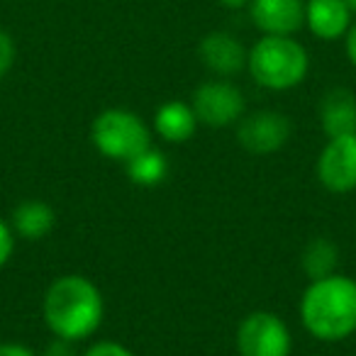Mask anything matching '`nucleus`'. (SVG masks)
<instances>
[{
    "label": "nucleus",
    "instance_id": "f257e3e1",
    "mask_svg": "<svg viewBox=\"0 0 356 356\" xmlns=\"http://www.w3.org/2000/svg\"><path fill=\"white\" fill-rule=\"evenodd\" d=\"M42 315L54 337L81 341L95 334L103 322V293L90 278L66 273L51 281L42 300Z\"/></svg>",
    "mask_w": 356,
    "mask_h": 356
},
{
    "label": "nucleus",
    "instance_id": "f03ea898",
    "mask_svg": "<svg viewBox=\"0 0 356 356\" xmlns=\"http://www.w3.org/2000/svg\"><path fill=\"white\" fill-rule=\"evenodd\" d=\"M302 327L320 341H341L356 332V281L344 273L310 281L300 298Z\"/></svg>",
    "mask_w": 356,
    "mask_h": 356
},
{
    "label": "nucleus",
    "instance_id": "7ed1b4c3",
    "mask_svg": "<svg viewBox=\"0 0 356 356\" xmlns=\"http://www.w3.org/2000/svg\"><path fill=\"white\" fill-rule=\"evenodd\" d=\"M247 71L261 88L283 93L305 81L310 71V56L296 37L264 35L249 49Z\"/></svg>",
    "mask_w": 356,
    "mask_h": 356
},
{
    "label": "nucleus",
    "instance_id": "20e7f679",
    "mask_svg": "<svg viewBox=\"0 0 356 356\" xmlns=\"http://www.w3.org/2000/svg\"><path fill=\"white\" fill-rule=\"evenodd\" d=\"M90 142L103 156L127 163L152 147V129L132 110L108 108L90 124Z\"/></svg>",
    "mask_w": 356,
    "mask_h": 356
},
{
    "label": "nucleus",
    "instance_id": "39448f33",
    "mask_svg": "<svg viewBox=\"0 0 356 356\" xmlns=\"http://www.w3.org/2000/svg\"><path fill=\"white\" fill-rule=\"evenodd\" d=\"M237 351L239 356H291V330L276 312H249L237 327Z\"/></svg>",
    "mask_w": 356,
    "mask_h": 356
},
{
    "label": "nucleus",
    "instance_id": "423d86ee",
    "mask_svg": "<svg viewBox=\"0 0 356 356\" xmlns=\"http://www.w3.org/2000/svg\"><path fill=\"white\" fill-rule=\"evenodd\" d=\"M191 105L195 110L198 122L205 127H229V124L239 122L247 108L244 93L227 79H213L200 83L193 90Z\"/></svg>",
    "mask_w": 356,
    "mask_h": 356
},
{
    "label": "nucleus",
    "instance_id": "0eeeda50",
    "mask_svg": "<svg viewBox=\"0 0 356 356\" xmlns=\"http://www.w3.org/2000/svg\"><path fill=\"white\" fill-rule=\"evenodd\" d=\"M317 178L330 193L356 191V132L327 139L317 159Z\"/></svg>",
    "mask_w": 356,
    "mask_h": 356
},
{
    "label": "nucleus",
    "instance_id": "6e6552de",
    "mask_svg": "<svg viewBox=\"0 0 356 356\" xmlns=\"http://www.w3.org/2000/svg\"><path fill=\"white\" fill-rule=\"evenodd\" d=\"M291 120L283 113L276 110H259L247 118L239 120L237 127V139L249 154H259V156H266V154H276L291 139Z\"/></svg>",
    "mask_w": 356,
    "mask_h": 356
},
{
    "label": "nucleus",
    "instance_id": "1a4fd4ad",
    "mask_svg": "<svg viewBox=\"0 0 356 356\" xmlns=\"http://www.w3.org/2000/svg\"><path fill=\"white\" fill-rule=\"evenodd\" d=\"M247 8L264 35L293 37L305 25V0H252Z\"/></svg>",
    "mask_w": 356,
    "mask_h": 356
},
{
    "label": "nucleus",
    "instance_id": "9d476101",
    "mask_svg": "<svg viewBox=\"0 0 356 356\" xmlns=\"http://www.w3.org/2000/svg\"><path fill=\"white\" fill-rule=\"evenodd\" d=\"M247 54L244 44L229 32H208L198 44V56L210 74L218 79H229L247 69Z\"/></svg>",
    "mask_w": 356,
    "mask_h": 356
},
{
    "label": "nucleus",
    "instance_id": "9b49d317",
    "mask_svg": "<svg viewBox=\"0 0 356 356\" xmlns=\"http://www.w3.org/2000/svg\"><path fill=\"white\" fill-rule=\"evenodd\" d=\"M354 13L344 0H305V27L322 42L344 40Z\"/></svg>",
    "mask_w": 356,
    "mask_h": 356
},
{
    "label": "nucleus",
    "instance_id": "f8f14e48",
    "mask_svg": "<svg viewBox=\"0 0 356 356\" xmlns=\"http://www.w3.org/2000/svg\"><path fill=\"white\" fill-rule=\"evenodd\" d=\"M320 122L327 137L356 132V95L346 88H332L320 103Z\"/></svg>",
    "mask_w": 356,
    "mask_h": 356
},
{
    "label": "nucleus",
    "instance_id": "ddd939ff",
    "mask_svg": "<svg viewBox=\"0 0 356 356\" xmlns=\"http://www.w3.org/2000/svg\"><path fill=\"white\" fill-rule=\"evenodd\" d=\"M154 129L163 142L181 144L188 142L198 129V118L191 103L184 100H168L154 115Z\"/></svg>",
    "mask_w": 356,
    "mask_h": 356
},
{
    "label": "nucleus",
    "instance_id": "4468645a",
    "mask_svg": "<svg viewBox=\"0 0 356 356\" xmlns=\"http://www.w3.org/2000/svg\"><path fill=\"white\" fill-rule=\"evenodd\" d=\"M54 225H56V213L44 200H22L13 210V220H10L13 232H15V237H22L27 242L44 239L54 229Z\"/></svg>",
    "mask_w": 356,
    "mask_h": 356
},
{
    "label": "nucleus",
    "instance_id": "2eb2a0df",
    "mask_svg": "<svg viewBox=\"0 0 356 356\" xmlns=\"http://www.w3.org/2000/svg\"><path fill=\"white\" fill-rule=\"evenodd\" d=\"M124 168H127L132 184L142 186V188H154V186L163 184V178L168 176V159L154 147H149L134 159H129Z\"/></svg>",
    "mask_w": 356,
    "mask_h": 356
},
{
    "label": "nucleus",
    "instance_id": "dca6fc26",
    "mask_svg": "<svg viewBox=\"0 0 356 356\" xmlns=\"http://www.w3.org/2000/svg\"><path fill=\"white\" fill-rule=\"evenodd\" d=\"M337 259H339V252L334 244L325 237H317L302 252V271L310 281L332 276L337 273Z\"/></svg>",
    "mask_w": 356,
    "mask_h": 356
},
{
    "label": "nucleus",
    "instance_id": "f3484780",
    "mask_svg": "<svg viewBox=\"0 0 356 356\" xmlns=\"http://www.w3.org/2000/svg\"><path fill=\"white\" fill-rule=\"evenodd\" d=\"M15 56H17L15 40L10 37V32L0 27V81L10 74L13 64H15Z\"/></svg>",
    "mask_w": 356,
    "mask_h": 356
},
{
    "label": "nucleus",
    "instance_id": "a211bd4d",
    "mask_svg": "<svg viewBox=\"0 0 356 356\" xmlns=\"http://www.w3.org/2000/svg\"><path fill=\"white\" fill-rule=\"evenodd\" d=\"M83 356H137L129 351L127 346L118 344V341H95L93 346L83 351Z\"/></svg>",
    "mask_w": 356,
    "mask_h": 356
},
{
    "label": "nucleus",
    "instance_id": "6ab92c4d",
    "mask_svg": "<svg viewBox=\"0 0 356 356\" xmlns=\"http://www.w3.org/2000/svg\"><path fill=\"white\" fill-rule=\"evenodd\" d=\"M13 252H15V232L6 220H0V268L10 261Z\"/></svg>",
    "mask_w": 356,
    "mask_h": 356
},
{
    "label": "nucleus",
    "instance_id": "aec40b11",
    "mask_svg": "<svg viewBox=\"0 0 356 356\" xmlns=\"http://www.w3.org/2000/svg\"><path fill=\"white\" fill-rule=\"evenodd\" d=\"M76 341H69V339H61V337H54L49 346H47L44 356H79L74 349Z\"/></svg>",
    "mask_w": 356,
    "mask_h": 356
},
{
    "label": "nucleus",
    "instance_id": "412c9836",
    "mask_svg": "<svg viewBox=\"0 0 356 356\" xmlns=\"http://www.w3.org/2000/svg\"><path fill=\"white\" fill-rule=\"evenodd\" d=\"M0 356H40L35 349L20 344V341H3L0 344Z\"/></svg>",
    "mask_w": 356,
    "mask_h": 356
},
{
    "label": "nucleus",
    "instance_id": "4be33fe9",
    "mask_svg": "<svg viewBox=\"0 0 356 356\" xmlns=\"http://www.w3.org/2000/svg\"><path fill=\"white\" fill-rule=\"evenodd\" d=\"M344 51H346V59H349V64L356 69V22L349 27V32L344 35Z\"/></svg>",
    "mask_w": 356,
    "mask_h": 356
},
{
    "label": "nucleus",
    "instance_id": "5701e85b",
    "mask_svg": "<svg viewBox=\"0 0 356 356\" xmlns=\"http://www.w3.org/2000/svg\"><path fill=\"white\" fill-rule=\"evenodd\" d=\"M215 3H220V6L227 8V10H239V8H247L252 0H215Z\"/></svg>",
    "mask_w": 356,
    "mask_h": 356
},
{
    "label": "nucleus",
    "instance_id": "b1692460",
    "mask_svg": "<svg viewBox=\"0 0 356 356\" xmlns=\"http://www.w3.org/2000/svg\"><path fill=\"white\" fill-rule=\"evenodd\" d=\"M344 3H346V6H349V10L356 15V0H344Z\"/></svg>",
    "mask_w": 356,
    "mask_h": 356
}]
</instances>
